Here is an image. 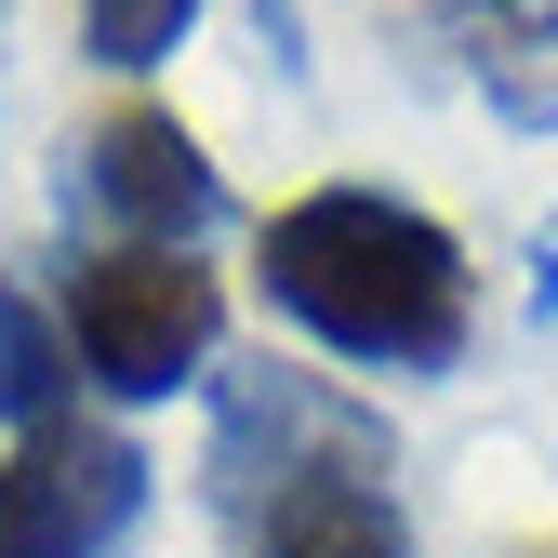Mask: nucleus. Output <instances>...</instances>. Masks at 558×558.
Here are the masks:
<instances>
[{"label":"nucleus","instance_id":"obj_4","mask_svg":"<svg viewBox=\"0 0 558 558\" xmlns=\"http://www.w3.org/2000/svg\"><path fill=\"white\" fill-rule=\"evenodd\" d=\"M147 478H160L147 439L94 426V412L14 439L0 452V558H120V532L147 519Z\"/></svg>","mask_w":558,"mask_h":558},{"label":"nucleus","instance_id":"obj_1","mask_svg":"<svg viewBox=\"0 0 558 558\" xmlns=\"http://www.w3.org/2000/svg\"><path fill=\"white\" fill-rule=\"evenodd\" d=\"M253 279L345 373H452L465 332H478L465 240L426 199H399V186H306V199H279L266 240H253Z\"/></svg>","mask_w":558,"mask_h":558},{"label":"nucleus","instance_id":"obj_9","mask_svg":"<svg viewBox=\"0 0 558 558\" xmlns=\"http://www.w3.org/2000/svg\"><path fill=\"white\" fill-rule=\"evenodd\" d=\"M199 27V0H81V53L120 66V81H147V66H173Z\"/></svg>","mask_w":558,"mask_h":558},{"label":"nucleus","instance_id":"obj_5","mask_svg":"<svg viewBox=\"0 0 558 558\" xmlns=\"http://www.w3.org/2000/svg\"><path fill=\"white\" fill-rule=\"evenodd\" d=\"M332 439H373V412H360V399H332L319 373L227 360V373H214V452H199V493H214L227 532H253L266 493H279L293 465H319Z\"/></svg>","mask_w":558,"mask_h":558},{"label":"nucleus","instance_id":"obj_11","mask_svg":"<svg viewBox=\"0 0 558 558\" xmlns=\"http://www.w3.org/2000/svg\"><path fill=\"white\" fill-rule=\"evenodd\" d=\"M532 319H558V214L532 227Z\"/></svg>","mask_w":558,"mask_h":558},{"label":"nucleus","instance_id":"obj_2","mask_svg":"<svg viewBox=\"0 0 558 558\" xmlns=\"http://www.w3.org/2000/svg\"><path fill=\"white\" fill-rule=\"evenodd\" d=\"M66 360H81L120 412H147L173 386H214V345H227V293L199 253H120L94 240L81 266H66Z\"/></svg>","mask_w":558,"mask_h":558},{"label":"nucleus","instance_id":"obj_6","mask_svg":"<svg viewBox=\"0 0 558 558\" xmlns=\"http://www.w3.org/2000/svg\"><path fill=\"white\" fill-rule=\"evenodd\" d=\"M240 558H412V519L386 493V426L332 439L319 465H293L266 493V519L240 532Z\"/></svg>","mask_w":558,"mask_h":558},{"label":"nucleus","instance_id":"obj_10","mask_svg":"<svg viewBox=\"0 0 558 558\" xmlns=\"http://www.w3.org/2000/svg\"><path fill=\"white\" fill-rule=\"evenodd\" d=\"M253 40L279 53V81H306V14H293V0H253Z\"/></svg>","mask_w":558,"mask_h":558},{"label":"nucleus","instance_id":"obj_3","mask_svg":"<svg viewBox=\"0 0 558 558\" xmlns=\"http://www.w3.org/2000/svg\"><path fill=\"white\" fill-rule=\"evenodd\" d=\"M66 214L81 227H107L120 253H199L227 227V173H214V147L173 120V107H107L94 133H81V160H66Z\"/></svg>","mask_w":558,"mask_h":558},{"label":"nucleus","instance_id":"obj_8","mask_svg":"<svg viewBox=\"0 0 558 558\" xmlns=\"http://www.w3.org/2000/svg\"><path fill=\"white\" fill-rule=\"evenodd\" d=\"M66 319L40 306V293H0V426L14 439H40V426H66Z\"/></svg>","mask_w":558,"mask_h":558},{"label":"nucleus","instance_id":"obj_7","mask_svg":"<svg viewBox=\"0 0 558 558\" xmlns=\"http://www.w3.org/2000/svg\"><path fill=\"white\" fill-rule=\"evenodd\" d=\"M412 40L452 53L506 133H558V0H412Z\"/></svg>","mask_w":558,"mask_h":558}]
</instances>
